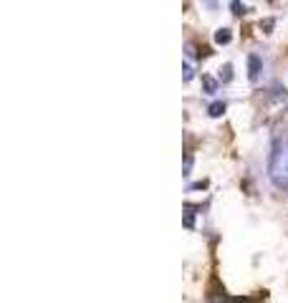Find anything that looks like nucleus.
Wrapping results in <instances>:
<instances>
[{
    "label": "nucleus",
    "mask_w": 288,
    "mask_h": 303,
    "mask_svg": "<svg viewBox=\"0 0 288 303\" xmlns=\"http://www.w3.org/2000/svg\"><path fill=\"white\" fill-rule=\"evenodd\" d=\"M185 53H187V58H192V56H195V46L187 43V46H185Z\"/></svg>",
    "instance_id": "ddd939ff"
},
{
    "label": "nucleus",
    "mask_w": 288,
    "mask_h": 303,
    "mask_svg": "<svg viewBox=\"0 0 288 303\" xmlns=\"http://www.w3.org/2000/svg\"><path fill=\"white\" fill-rule=\"evenodd\" d=\"M182 174H185V177L192 174V154H185V169H182Z\"/></svg>",
    "instance_id": "9d476101"
},
{
    "label": "nucleus",
    "mask_w": 288,
    "mask_h": 303,
    "mask_svg": "<svg viewBox=\"0 0 288 303\" xmlns=\"http://www.w3.org/2000/svg\"><path fill=\"white\" fill-rule=\"evenodd\" d=\"M268 177L278 189H288V142L276 139L268 157Z\"/></svg>",
    "instance_id": "f257e3e1"
},
{
    "label": "nucleus",
    "mask_w": 288,
    "mask_h": 303,
    "mask_svg": "<svg viewBox=\"0 0 288 303\" xmlns=\"http://www.w3.org/2000/svg\"><path fill=\"white\" fill-rule=\"evenodd\" d=\"M218 81H223V84H230V81H233V63H225V66L220 68Z\"/></svg>",
    "instance_id": "0eeeda50"
},
{
    "label": "nucleus",
    "mask_w": 288,
    "mask_h": 303,
    "mask_svg": "<svg viewBox=\"0 0 288 303\" xmlns=\"http://www.w3.org/2000/svg\"><path fill=\"white\" fill-rule=\"evenodd\" d=\"M202 187H208V182H205V179H202V182H195L190 189H202Z\"/></svg>",
    "instance_id": "4468645a"
},
{
    "label": "nucleus",
    "mask_w": 288,
    "mask_h": 303,
    "mask_svg": "<svg viewBox=\"0 0 288 303\" xmlns=\"http://www.w3.org/2000/svg\"><path fill=\"white\" fill-rule=\"evenodd\" d=\"M273 99L276 101H286L288 99V89L281 86V84H273Z\"/></svg>",
    "instance_id": "6e6552de"
},
{
    "label": "nucleus",
    "mask_w": 288,
    "mask_h": 303,
    "mask_svg": "<svg viewBox=\"0 0 288 303\" xmlns=\"http://www.w3.org/2000/svg\"><path fill=\"white\" fill-rule=\"evenodd\" d=\"M230 41H233V33H230V28H218V30H215V43L225 46V43H230Z\"/></svg>",
    "instance_id": "20e7f679"
},
{
    "label": "nucleus",
    "mask_w": 288,
    "mask_h": 303,
    "mask_svg": "<svg viewBox=\"0 0 288 303\" xmlns=\"http://www.w3.org/2000/svg\"><path fill=\"white\" fill-rule=\"evenodd\" d=\"M261 28H266V33H271V28H273V18L263 20V23H261Z\"/></svg>",
    "instance_id": "f8f14e48"
},
{
    "label": "nucleus",
    "mask_w": 288,
    "mask_h": 303,
    "mask_svg": "<svg viewBox=\"0 0 288 303\" xmlns=\"http://www.w3.org/2000/svg\"><path fill=\"white\" fill-rule=\"evenodd\" d=\"M230 8H233V13H235V15H243V13H248V8H245L243 3H238V0H235V3H230Z\"/></svg>",
    "instance_id": "9b49d317"
},
{
    "label": "nucleus",
    "mask_w": 288,
    "mask_h": 303,
    "mask_svg": "<svg viewBox=\"0 0 288 303\" xmlns=\"http://www.w3.org/2000/svg\"><path fill=\"white\" fill-rule=\"evenodd\" d=\"M225 109H228V106H225V101H215V104H210V106H208V114H210L213 119H218V117H223V114H225Z\"/></svg>",
    "instance_id": "39448f33"
},
{
    "label": "nucleus",
    "mask_w": 288,
    "mask_h": 303,
    "mask_svg": "<svg viewBox=\"0 0 288 303\" xmlns=\"http://www.w3.org/2000/svg\"><path fill=\"white\" fill-rule=\"evenodd\" d=\"M195 205H185V227H187V230H192V227H195Z\"/></svg>",
    "instance_id": "423d86ee"
},
{
    "label": "nucleus",
    "mask_w": 288,
    "mask_h": 303,
    "mask_svg": "<svg viewBox=\"0 0 288 303\" xmlns=\"http://www.w3.org/2000/svg\"><path fill=\"white\" fill-rule=\"evenodd\" d=\"M261 71H263V61H261V56L251 53V56H248V79H251V81H258Z\"/></svg>",
    "instance_id": "f03ea898"
},
{
    "label": "nucleus",
    "mask_w": 288,
    "mask_h": 303,
    "mask_svg": "<svg viewBox=\"0 0 288 303\" xmlns=\"http://www.w3.org/2000/svg\"><path fill=\"white\" fill-rule=\"evenodd\" d=\"M192 76H195V66H192L190 61H185V63H182V81H185V84L192 81Z\"/></svg>",
    "instance_id": "1a4fd4ad"
},
{
    "label": "nucleus",
    "mask_w": 288,
    "mask_h": 303,
    "mask_svg": "<svg viewBox=\"0 0 288 303\" xmlns=\"http://www.w3.org/2000/svg\"><path fill=\"white\" fill-rule=\"evenodd\" d=\"M202 89L208 96L218 94V79H213V76H202Z\"/></svg>",
    "instance_id": "7ed1b4c3"
}]
</instances>
